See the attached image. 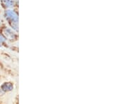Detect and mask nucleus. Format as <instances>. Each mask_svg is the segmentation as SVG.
Segmentation results:
<instances>
[{"label": "nucleus", "instance_id": "7ed1b4c3", "mask_svg": "<svg viewBox=\"0 0 126 104\" xmlns=\"http://www.w3.org/2000/svg\"><path fill=\"white\" fill-rule=\"evenodd\" d=\"M2 94H3V91H2L1 90V89H0V95H1Z\"/></svg>", "mask_w": 126, "mask_h": 104}, {"label": "nucleus", "instance_id": "f257e3e1", "mask_svg": "<svg viewBox=\"0 0 126 104\" xmlns=\"http://www.w3.org/2000/svg\"><path fill=\"white\" fill-rule=\"evenodd\" d=\"M13 88H14V87L11 83H4L2 86L1 87V90L3 91L12 90Z\"/></svg>", "mask_w": 126, "mask_h": 104}, {"label": "nucleus", "instance_id": "f03ea898", "mask_svg": "<svg viewBox=\"0 0 126 104\" xmlns=\"http://www.w3.org/2000/svg\"><path fill=\"white\" fill-rule=\"evenodd\" d=\"M4 41V38H2V36L0 35V42H3Z\"/></svg>", "mask_w": 126, "mask_h": 104}]
</instances>
